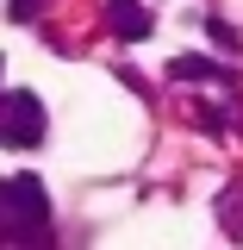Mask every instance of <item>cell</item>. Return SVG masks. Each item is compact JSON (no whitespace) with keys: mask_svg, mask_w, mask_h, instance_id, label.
I'll list each match as a JSON object with an SVG mask.
<instances>
[{"mask_svg":"<svg viewBox=\"0 0 243 250\" xmlns=\"http://www.w3.org/2000/svg\"><path fill=\"white\" fill-rule=\"evenodd\" d=\"M112 19H119V38H150V13H137V0H112Z\"/></svg>","mask_w":243,"mask_h":250,"instance_id":"obj_4","label":"cell"},{"mask_svg":"<svg viewBox=\"0 0 243 250\" xmlns=\"http://www.w3.org/2000/svg\"><path fill=\"white\" fill-rule=\"evenodd\" d=\"M37 13H44L37 0H13V6H6V19H37Z\"/></svg>","mask_w":243,"mask_h":250,"instance_id":"obj_5","label":"cell"},{"mask_svg":"<svg viewBox=\"0 0 243 250\" xmlns=\"http://www.w3.org/2000/svg\"><path fill=\"white\" fill-rule=\"evenodd\" d=\"M168 75H175V82H231V69H218V62H206V57H175Z\"/></svg>","mask_w":243,"mask_h":250,"instance_id":"obj_3","label":"cell"},{"mask_svg":"<svg viewBox=\"0 0 243 250\" xmlns=\"http://www.w3.org/2000/svg\"><path fill=\"white\" fill-rule=\"evenodd\" d=\"M44 225H50V194L37 175H13L0 188V238L6 244H44Z\"/></svg>","mask_w":243,"mask_h":250,"instance_id":"obj_1","label":"cell"},{"mask_svg":"<svg viewBox=\"0 0 243 250\" xmlns=\"http://www.w3.org/2000/svg\"><path fill=\"white\" fill-rule=\"evenodd\" d=\"M0 144H44V106H37V94H0Z\"/></svg>","mask_w":243,"mask_h":250,"instance_id":"obj_2","label":"cell"}]
</instances>
